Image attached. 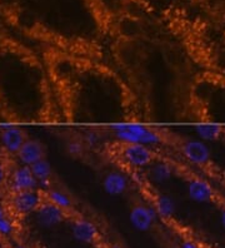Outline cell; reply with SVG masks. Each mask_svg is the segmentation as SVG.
Instances as JSON below:
<instances>
[{"label": "cell", "instance_id": "cell-6", "mask_svg": "<svg viewBox=\"0 0 225 248\" xmlns=\"http://www.w3.org/2000/svg\"><path fill=\"white\" fill-rule=\"evenodd\" d=\"M117 155L120 163L132 172L145 170L156 159L155 151L151 147L143 144H120Z\"/></svg>", "mask_w": 225, "mask_h": 248}, {"label": "cell", "instance_id": "cell-23", "mask_svg": "<svg viewBox=\"0 0 225 248\" xmlns=\"http://www.w3.org/2000/svg\"><path fill=\"white\" fill-rule=\"evenodd\" d=\"M85 147L84 142L81 140V137H73L68 142L65 143V151L68 155H73V157H80L84 155Z\"/></svg>", "mask_w": 225, "mask_h": 248}, {"label": "cell", "instance_id": "cell-7", "mask_svg": "<svg viewBox=\"0 0 225 248\" xmlns=\"http://www.w3.org/2000/svg\"><path fill=\"white\" fill-rule=\"evenodd\" d=\"M36 188H39V186L30 167L19 163L10 166L9 178H8V186H6L8 192L29 191V189H36Z\"/></svg>", "mask_w": 225, "mask_h": 248}, {"label": "cell", "instance_id": "cell-2", "mask_svg": "<svg viewBox=\"0 0 225 248\" xmlns=\"http://www.w3.org/2000/svg\"><path fill=\"white\" fill-rule=\"evenodd\" d=\"M42 70L19 43L0 36V110L10 121H38L44 114Z\"/></svg>", "mask_w": 225, "mask_h": 248}, {"label": "cell", "instance_id": "cell-24", "mask_svg": "<svg viewBox=\"0 0 225 248\" xmlns=\"http://www.w3.org/2000/svg\"><path fill=\"white\" fill-rule=\"evenodd\" d=\"M10 170V159H0V192H3L8 186V178H9Z\"/></svg>", "mask_w": 225, "mask_h": 248}, {"label": "cell", "instance_id": "cell-31", "mask_svg": "<svg viewBox=\"0 0 225 248\" xmlns=\"http://www.w3.org/2000/svg\"><path fill=\"white\" fill-rule=\"evenodd\" d=\"M0 248H5V245H4L3 238H1V237H0Z\"/></svg>", "mask_w": 225, "mask_h": 248}, {"label": "cell", "instance_id": "cell-9", "mask_svg": "<svg viewBox=\"0 0 225 248\" xmlns=\"http://www.w3.org/2000/svg\"><path fill=\"white\" fill-rule=\"evenodd\" d=\"M73 238L81 245H95L100 238L99 227L89 218L75 217L70 224Z\"/></svg>", "mask_w": 225, "mask_h": 248}, {"label": "cell", "instance_id": "cell-1", "mask_svg": "<svg viewBox=\"0 0 225 248\" xmlns=\"http://www.w3.org/2000/svg\"><path fill=\"white\" fill-rule=\"evenodd\" d=\"M0 20L54 43H93L115 24L105 0H0Z\"/></svg>", "mask_w": 225, "mask_h": 248}, {"label": "cell", "instance_id": "cell-14", "mask_svg": "<svg viewBox=\"0 0 225 248\" xmlns=\"http://www.w3.org/2000/svg\"><path fill=\"white\" fill-rule=\"evenodd\" d=\"M186 192L192 201L196 203H209L215 198V191L210 183L200 177H190L186 182Z\"/></svg>", "mask_w": 225, "mask_h": 248}, {"label": "cell", "instance_id": "cell-17", "mask_svg": "<svg viewBox=\"0 0 225 248\" xmlns=\"http://www.w3.org/2000/svg\"><path fill=\"white\" fill-rule=\"evenodd\" d=\"M151 204L155 208L159 219H163V221H170L177 213V203L168 194H156Z\"/></svg>", "mask_w": 225, "mask_h": 248}, {"label": "cell", "instance_id": "cell-20", "mask_svg": "<svg viewBox=\"0 0 225 248\" xmlns=\"http://www.w3.org/2000/svg\"><path fill=\"white\" fill-rule=\"evenodd\" d=\"M223 128L219 124H198L195 125V133L199 140L204 142H213L223 136Z\"/></svg>", "mask_w": 225, "mask_h": 248}, {"label": "cell", "instance_id": "cell-18", "mask_svg": "<svg viewBox=\"0 0 225 248\" xmlns=\"http://www.w3.org/2000/svg\"><path fill=\"white\" fill-rule=\"evenodd\" d=\"M30 168H31V172H33L34 177L38 182L39 189L44 192L49 189L51 187V177H53L50 162L43 158V159L38 160L36 163H34L33 166H30Z\"/></svg>", "mask_w": 225, "mask_h": 248}, {"label": "cell", "instance_id": "cell-28", "mask_svg": "<svg viewBox=\"0 0 225 248\" xmlns=\"http://www.w3.org/2000/svg\"><path fill=\"white\" fill-rule=\"evenodd\" d=\"M5 158H8L5 155V153H4V149L3 147H1V143H0V159H5Z\"/></svg>", "mask_w": 225, "mask_h": 248}, {"label": "cell", "instance_id": "cell-27", "mask_svg": "<svg viewBox=\"0 0 225 248\" xmlns=\"http://www.w3.org/2000/svg\"><path fill=\"white\" fill-rule=\"evenodd\" d=\"M220 223H222L223 228L225 230V207L222 208V212H220Z\"/></svg>", "mask_w": 225, "mask_h": 248}, {"label": "cell", "instance_id": "cell-16", "mask_svg": "<svg viewBox=\"0 0 225 248\" xmlns=\"http://www.w3.org/2000/svg\"><path fill=\"white\" fill-rule=\"evenodd\" d=\"M145 170H147L145 174H147L148 182L154 183L156 186L164 185V183L170 181L173 176H174V167H173V164L168 162V160L159 159V158H156Z\"/></svg>", "mask_w": 225, "mask_h": 248}, {"label": "cell", "instance_id": "cell-21", "mask_svg": "<svg viewBox=\"0 0 225 248\" xmlns=\"http://www.w3.org/2000/svg\"><path fill=\"white\" fill-rule=\"evenodd\" d=\"M81 140L84 142L87 149L99 148L103 143V133L95 128H89L83 132Z\"/></svg>", "mask_w": 225, "mask_h": 248}, {"label": "cell", "instance_id": "cell-10", "mask_svg": "<svg viewBox=\"0 0 225 248\" xmlns=\"http://www.w3.org/2000/svg\"><path fill=\"white\" fill-rule=\"evenodd\" d=\"M159 217L153 204H135L129 212V222L139 232H148L154 227Z\"/></svg>", "mask_w": 225, "mask_h": 248}, {"label": "cell", "instance_id": "cell-8", "mask_svg": "<svg viewBox=\"0 0 225 248\" xmlns=\"http://www.w3.org/2000/svg\"><path fill=\"white\" fill-rule=\"evenodd\" d=\"M181 153L189 163L198 167H205L211 159V151L207 142L199 138H190L181 143Z\"/></svg>", "mask_w": 225, "mask_h": 248}, {"label": "cell", "instance_id": "cell-3", "mask_svg": "<svg viewBox=\"0 0 225 248\" xmlns=\"http://www.w3.org/2000/svg\"><path fill=\"white\" fill-rule=\"evenodd\" d=\"M135 13L156 21L174 20L195 0H121Z\"/></svg>", "mask_w": 225, "mask_h": 248}, {"label": "cell", "instance_id": "cell-15", "mask_svg": "<svg viewBox=\"0 0 225 248\" xmlns=\"http://www.w3.org/2000/svg\"><path fill=\"white\" fill-rule=\"evenodd\" d=\"M45 158V147L40 140L28 138L15 155L16 163L23 166H33L38 160Z\"/></svg>", "mask_w": 225, "mask_h": 248}, {"label": "cell", "instance_id": "cell-19", "mask_svg": "<svg viewBox=\"0 0 225 248\" xmlns=\"http://www.w3.org/2000/svg\"><path fill=\"white\" fill-rule=\"evenodd\" d=\"M44 193L45 200L51 202L53 204L59 207V208H61L65 212L72 211L73 207H74V202H73V198L70 197V194L68 192L63 191V189H60V188L50 187Z\"/></svg>", "mask_w": 225, "mask_h": 248}, {"label": "cell", "instance_id": "cell-12", "mask_svg": "<svg viewBox=\"0 0 225 248\" xmlns=\"http://www.w3.org/2000/svg\"><path fill=\"white\" fill-rule=\"evenodd\" d=\"M35 221L43 228H54L65 222L68 212L45 200L35 213Z\"/></svg>", "mask_w": 225, "mask_h": 248}, {"label": "cell", "instance_id": "cell-29", "mask_svg": "<svg viewBox=\"0 0 225 248\" xmlns=\"http://www.w3.org/2000/svg\"><path fill=\"white\" fill-rule=\"evenodd\" d=\"M12 248H28V247L24 245V243H14V245L12 246Z\"/></svg>", "mask_w": 225, "mask_h": 248}, {"label": "cell", "instance_id": "cell-30", "mask_svg": "<svg viewBox=\"0 0 225 248\" xmlns=\"http://www.w3.org/2000/svg\"><path fill=\"white\" fill-rule=\"evenodd\" d=\"M108 248H123L120 245H118V243H111V245L108 246Z\"/></svg>", "mask_w": 225, "mask_h": 248}, {"label": "cell", "instance_id": "cell-32", "mask_svg": "<svg viewBox=\"0 0 225 248\" xmlns=\"http://www.w3.org/2000/svg\"><path fill=\"white\" fill-rule=\"evenodd\" d=\"M169 248H180V247H178V246H170Z\"/></svg>", "mask_w": 225, "mask_h": 248}, {"label": "cell", "instance_id": "cell-22", "mask_svg": "<svg viewBox=\"0 0 225 248\" xmlns=\"http://www.w3.org/2000/svg\"><path fill=\"white\" fill-rule=\"evenodd\" d=\"M16 222H15V217L12 215H6L5 217L0 218V237L1 238H10L16 233Z\"/></svg>", "mask_w": 225, "mask_h": 248}, {"label": "cell", "instance_id": "cell-4", "mask_svg": "<svg viewBox=\"0 0 225 248\" xmlns=\"http://www.w3.org/2000/svg\"><path fill=\"white\" fill-rule=\"evenodd\" d=\"M120 144H143L158 147L163 143V133L155 128L139 123H115L110 127Z\"/></svg>", "mask_w": 225, "mask_h": 248}, {"label": "cell", "instance_id": "cell-11", "mask_svg": "<svg viewBox=\"0 0 225 248\" xmlns=\"http://www.w3.org/2000/svg\"><path fill=\"white\" fill-rule=\"evenodd\" d=\"M28 140V136L23 128L18 125H6L0 130V143L4 149V153L8 158L16 155L21 145Z\"/></svg>", "mask_w": 225, "mask_h": 248}, {"label": "cell", "instance_id": "cell-13", "mask_svg": "<svg viewBox=\"0 0 225 248\" xmlns=\"http://www.w3.org/2000/svg\"><path fill=\"white\" fill-rule=\"evenodd\" d=\"M132 181L130 177L123 170H110L104 176L102 182L103 189L106 194L119 197L129 191Z\"/></svg>", "mask_w": 225, "mask_h": 248}, {"label": "cell", "instance_id": "cell-5", "mask_svg": "<svg viewBox=\"0 0 225 248\" xmlns=\"http://www.w3.org/2000/svg\"><path fill=\"white\" fill-rule=\"evenodd\" d=\"M44 201V191L36 188V189H29V191L9 192L5 203L8 211L13 217L23 218L34 215Z\"/></svg>", "mask_w": 225, "mask_h": 248}, {"label": "cell", "instance_id": "cell-26", "mask_svg": "<svg viewBox=\"0 0 225 248\" xmlns=\"http://www.w3.org/2000/svg\"><path fill=\"white\" fill-rule=\"evenodd\" d=\"M6 215H9V211H8V207H6V203L0 202V218L5 217Z\"/></svg>", "mask_w": 225, "mask_h": 248}, {"label": "cell", "instance_id": "cell-25", "mask_svg": "<svg viewBox=\"0 0 225 248\" xmlns=\"http://www.w3.org/2000/svg\"><path fill=\"white\" fill-rule=\"evenodd\" d=\"M180 248H200L198 246V243L194 242L193 239H184L183 242L180 243Z\"/></svg>", "mask_w": 225, "mask_h": 248}]
</instances>
